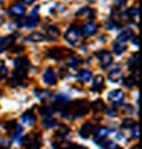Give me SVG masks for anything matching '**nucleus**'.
<instances>
[{
    "label": "nucleus",
    "instance_id": "1",
    "mask_svg": "<svg viewBox=\"0 0 142 149\" xmlns=\"http://www.w3.org/2000/svg\"><path fill=\"white\" fill-rule=\"evenodd\" d=\"M89 111V104L86 101H75L72 103H66L65 107L61 110V115L64 118L69 120H76L79 117H83L84 115L88 114Z\"/></svg>",
    "mask_w": 142,
    "mask_h": 149
},
{
    "label": "nucleus",
    "instance_id": "2",
    "mask_svg": "<svg viewBox=\"0 0 142 149\" xmlns=\"http://www.w3.org/2000/svg\"><path fill=\"white\" fill-rule=\"evenodd\" d=\"M14 64V68H15V71L13 74L18 77H22V78H25L26 74H27V71H29V68H30V62L26 57H18L14 59L13 62Z\"/></svg>",
    "mask_w": 142,
    "mask_h": 149
},
{
    "label": "nucleus",
    "instance_id": "3",
    "mask_svg": "<svg viewBox=\"0 0 142 149\" xmlns=\"http://www.w3.org/2000/svg\"><path fill=\"white\" fill-rule=\"evenodd\" d=\"M65 39L71 46H77L81 43V32L77 26H71L65 32Z\"/></svg>",
    "mask_w": 142,
    "mask_h": 149
},
{
    "label": "nucleus",
    "instance_id": "4",
    "mask_svg": "<svg viewBox=\"0 0 142 149\" xmlns=\"http://www.w3.org/2000/svg\"><path fill=\"white\" fill-rule=\"evenodd\" d=\"M124 98H126V95H124V92L120 89L111 90L108 94V101L114 105H121L122 102L124 101Z\"/></svg>",
    "mask_w": 142,
    "mask_h": 149
},
{
    "label": "nucleus",
    "instance_id": "5",
    "mask_svg": "<svg viewBox=\"0 0 142 149\" xmlns=\"http://www.w3.org/2000/svg\"><path fill=\"white\" fill-rule=\"evenodd\" d=\"M96 56H97V59H98V62H100V64L103 69H106L113 63L111 53L108 50H101L96 53Z\"/></svg>",
    "mask_w": 142,
    "mask_h": 149
},
{
    "label": "nucleus",
    "instance_id": "6",
    "mask_svg": "<svg viewBox=\"0 0 142 149\" xmlns=\"http://www.w3.org/2000/svg\"><path fill=\"white\" fill-rule=\"evenodd\" d=\"M43 82L47 85H55L57 83V74L51 68H47L43 74Z\"/></svg>",
    "mask_w": 142,
    "mask_h": 149
},
{
    "label": "nucleus",
    "instance_id": "7",
    "mask_svg": "<svg viewBox=\"0 0 142 149\" xmlns=\"http://www.w3.org/2000/svg\"><path fill=\"white\" fill-rule=\"evenodd\" d=\"M109 129L108 128H105V127H97L94 132H93V134H94V140H95V142L96 143H100L101 141H103L106 136L109 135Z\"/></svg>",
    "mask_w": 142,
    "mask_h": 149
},
{
    "label": "nucleus",
    "instance_id": "8",
    "mask_svg": "<svg viewBox=\"0 0 142 149\" xmlns=\"http://www.w3.org/2000/svg\"><path fill=\"white\" fill-rule=\"evenodd\" d=\"M133 37H134V31H133L132 29L127 27V29L122 30V31L117 34V37H116V42H118V43H126V42L130 40Z\"/></svg>",
    "mask_w": 142,
    "mask_h": 149
},
{
    "label": "nucleus",
    "instance_id": "9",
    "mask_svg": "<svg viewBox=\"0 0 142 149\" xmlns=\"http://www.w3.org/2000/svg\"><path fill=\"white\" fill-rule=\"evenodd\" d=\"M39 24V18H38V14H32L27 18H25V19L22 22V25L26 29H33L36 27Z\"/></svg>",
    "mask_w": 142,
    "mask_h": 149
},
{
    "label": "nucleus",
    "instance_id": "10",
    "mask_svg": "<svg viewBox=\"0 0 142 149\" xmlns=\"http://www.w3.org/2000/svg\"><path fill=\"white\" fill-rule=\"evenodd\" d=\"M97 30H98V26H97L95 23L89 22V23H86V24L82 27V34H83L84 37H91V36H94V34L97 32Z\"/></svg>",
    "mask_w": 142,
    "mask_h": 149
},
{
    "label": "nucleus",
    "instance_id": "11",
    "mask_svg": "<svg viewBox=\"0 0 142 149\" xmlns=\"http://www.w3.org/2000/svg\"><path fill=\"white\" fill-rule=\"evenodd\" d=\"M123 78V70L120 69V68H116V69H113L111 71H109L108 73V79L113 83H117L120 82L121 79Z\"/></svg>",
    "mask_w": 142,
    "mask_h": 149
},
{
    "label": "nucleus",
    "instance_id": "12",
    "mask_svg": "<svg viewBox=\"0 0 142 149\" xmlns=\"http://www.w3.org/2000/svg\"><path fill=\"white\" fill-rule=\"evenodd\" d=\"M20 120H22L23 124H25V125H33L36 122H37V117H36V115L32 113L31 110L24 113L20 116Z\"/></svg>",
    "mask_w": 142,
    "mask_h": 149
},
{
    "label": "nucleus",
    "instance_id": "13",
    "mask_svg": "<svg viewBox=\"0 0 142 149\" xmlns=\"http://www.w3.org/2000/svg\"><path fill=\"white\" fill-rule=\"evenodd\" d=\"M93 132H94V125H93V123L86 122V123H84V124L81 127L78 134H79V136H81L82 139H88L89 136L93 134Z\"/></svg>",
    "mask_w": 142,
    "mask_h": 149
},
{
    "label": "nucleus",
    "instance_id": "14",
    "mask_svg": "<svg viewBox=\"0 0 142 149\" xmlns=\"http://www.w3.org/2000/svg\"><path fill=\"white\" fill-rule=\"evenodd\" d=\"M103 88H104V78L101 76V74H97V76L94 77L91 90L93 91H96V92H100V91L103 90Z\"/></svg>",
    "mask_w": 142,
    "mask_h": 149
},
{
    "label": "nucleus",
    "instance_id": "15",
    "mask_svg": "<svg viewBox=\"0 0 142 149\" xmlns=\"http://www.w3.org/2000/svg\"><path fill=\"white\" fill-rule=\"evenodd\" d=\"M33 94H34V96L37 97L40 102H45L46 100H49L51 96H52V94H51V91L50 90H43V89H36L34 91H33Z\"/></svg>",
    "mask_w": 142,
    "mask_h": 149
},
{
    "label": "nucleus",
    "instance_id": "16",
    "mask_svg": "<svg viewBox=\"0 0 142 149\" xmlns=\"http://www.w3.org/2000/svg\"><path fill=\"white\" fill-rule=\"evenodd\" d=\"M127 65L133 73H136L139 71V53H134L132 56L127 62Z\"/></svg>",
    "mask_w": 142,
    "mask_h": 149
},
{
    "label": "nucleus",
    "instance_id": "17",
    "mask_svg": "<svg viewBox=\"0 0 142 149\" xmlns=\"http://www.w3.org/2000/svg\"><path fill=\"white\" fill-rule=\"evenodd\" d=\"M93 78V73L90 70H81L78 73H77V79L81 82V83H89L90 79Z\"/></svg>",
    "mask_w": 142,
    "mask_h": 149
},
{
    "label": "nucleus",
    "instance_id": "18",
    "mask_svg": "<svg viewBox=\"0 0 142 149\" xmlns=\"http://www.w3.org/2000/svg\"><path fill=\"white\" fill-rule=\"evenodd\" d=\"M8 13H10L11 15H14V17L24 15V14H25V7H24L22 4H13V5L10 7Z\"/></svg>",
    "mask_w": 142,
    "mask_h": 149
},
{
    "label": "nucleus",
    "instance_id": "19",
    "mask_svg": "<svg viewBox=\"0 0 142 149\" xmlns=\"http://www.w3.org/2000/svg\"><path fill=\"white\" fill-rule=\"evenodd\" d=\"M46 37H47V39H49L50 42L57 40V38L59 37V30H58V27L55 26V25H53V26H52V25L49 26L47 30H46Z\"/></svg>",
    "mask_w": 142,
    "mask_h": 149
},
{
    "label": "nucleus",
    "instance_id": "20",
    "mask_svg": "<svg viewBox=\"0 0 142 149\" xmlns=\"http://www.w3.org/2000/svg\"><path fill=\"white\" fill-rule=\"evenodd\" d=\"M15 40V37L14 36H6V37H3L1 39H0V49H8L13 45Z\"/></svg>",
    "mask_w": 142,
    "mask_h": 149
},
{
    "label": "nucleus",
    "instance_id": "21",
    "mask_svg": "<svg viewBox=\"0 0 142 149\" xmlns=\"http://www.w3.org/2000/svg\"><path fill=\"white\" fill-rule=\"evenodd\" d=\"M63 56H64V50H62L59 47L51 49L47 52V57L49 58H53V59H62Z\"/></svg>",
    "mask_w": 142,
    "mask_h": 149
},
{
    "label": "nucleus",
    "instance_id": "22",
    "mask_svg": "<svg viewBox=\"0 0 142 149\" xmlns=\"http://www.w3.org/2000/svg\"><path fill=\"white\" fill-rule=\"evenodd\" d=\"M44 39H45V36L40 32H33L30 36H27V38H26L27 42H33V43H40Z\"/></svg>",
    "mask_w": 142,
    "mask_h": 149
},
{
    "label": "nucleus",
    "instance_id": "23",
    "mask_svg": "<svg viewBox=\"0 0 142 149\" xmlns=\"http://www.w3.org/2000/svg\"><path fill=\"white\" fill-rule=\"evenodd\" d=\"M42 125H43V128H45V129H52V128H55V127L58 125V122H57L56 118H52V117L50 116V117H46V118L42 122Z\"/></svg>",
    "mask_w": 142,
    "mask_h": 149
},
{
    "label": "nucleus",
    "instance_id": "24",
    "mask_svg": "<svg viewBox=\"0 0 142 149\" xmlns=\"http://www.w3.org/2000/svg\"><path fill=\"white\" fill-rule=\"evenodd\" d=\"M111 47H113V51L115 52V54H117V56L122 54L124 51L127 50V46H126V45H124L123 43H118V42H115V43H113Z\"/></svg>",
    "mask_w": 142,
    "mask_h": 149
},
{
    "label": "nucleus",
    "instance_id": "25",
    "mask_svg": "<svg viewBox=\"0 0 142 149\" xmlns=\"http://www.w3.org/2000/svg\"><path fill=\"white\" fill-rule=\"evenodd\" d=\"M77 15H86L88 19H93V18L95 17V12L91 8L83 7V8H79V11L77 12Z\"/></svg>",
    "mask_w": 142,
    "mask_h": 149
},
{
    "label": "nucleus",
    "instance_id": "26",
    "mask_svg": "<svg viewBox=\"0 0 142 149\" xmlns=\"http://www.w3.org/2000/svg\"><path fill=\"white\" fill-rule=\"evenodd\" d=\"M79 63H81V59H79V57H77V56H72V57L70 56L66 61V65L69 68H72V69L77 68L79 65Z\"/></svg>",
    "mask_w": 142,
    "mask_h": 149
},
{
    "label": "nucleus",
    "instance_id": "27",
    "mask_svg": "<svg viewBox=\"0 0 142 149\" xmlns=\"http://www.w3.org/2000/svg\"><path fill=\"white\" fill-rule=\"evenodd\" d=\"M39 111H40V114H42L43 116L50 117V116L53 114V111H56V110H55V108H53V105H45V107L40 108Z\"/></svg>",
    "mask_w": 142,
    "mask_h": 149
},
{
    "label": "nucleus",
    "instance_id": "28",
    "mask_svg": "<svg viewBox=\"0 0 142 149\" xmlns=\"http://www.w3.org/2000/svg\"><path fill=\"white\" fill-rule=\"evenodd\" d=\"M37 137H38V135H25L22 139H19V141H20V144L22 146H25L26 147L27 144H30L31 142H33Z\"/></svg>",
    "mask_w": 142,
    "mask_h": 149
},
{
    "label": "nucleus",
    "instance_id": "29",
    "mask_svg": "<svg viewBox=\"0 0 142 149\" xmlns=\"http://www.w3.org/2000/svg\"><path fill=\"white\" fill-rule=\"evenodd\" d=\"M69 133H70V128H69L68 125H65V124H62V125H59V130L56 133V136L63 139V137H65Z\"/></svg>",
    "mask_w": 142,
    "mask_h": 149
},
{
    "label": "nucleus",
    "instance_id": "30",
    "mask_svg": "<svg viewBox=\"0 0 142 149\" xmlns=\"http://www.w3.org/2000/svg\"><path fill=\"white\" fill-rule=\"evenodd\" d=\"M91 107H93V109L95 111H103V110H105V104H104V102L102 100H96L95 102H93Z\"/></svg>",
    "mask_w": 142,
    "mask_h": 149
},
{
    "label": "nucleus",
    "instance_id": "31",
    "mask_svg": "<svg viewBox=\"0 0 142 149\" xmlns=\"http://www.w3.org/2000/svg\"><path fill=\"white\" fill-rule=\"evenodd\" d=\"M135 84H136V78H135L134 74H132V76H128L127 78H124V81H123V85L126 86V88H132Z\"/></svg>",
    "mask_w": 142,
    "mask_h": 149
},
{
    "label": "nucleus",
    "instance_id": "32",
    "mask_svg": "<svg viewBox=\"0 0 142 149\" xmlns=\"http://www.w3.org/2000/svg\"><path fill=\"white\" fill-rule=\"evenodd\" d=\"M4 128L6 129V132H7L8 134H11V133H13L14 130H15V128H17V123H15L14 121L6 122V123H5V125H4Z\"/></svg>",
    "mask_w": 142,
    "mask_h": 149
},
{
    "label": "nucleus",
    "instance_id": "33",
    "mask_svg": "<svg viewBox=\"0 0 142 149\" xmlns=\"http://www.w3.org/2000/svg\"><path fill=\"white\" fill-rule=\"evenodd\" d=\"M127 14H128V18H134V19H136V18H139V8L132 7L130 10L127 11Z\"/></svg>",
    "mask_w": 142,
    "mask_h": 149
},
{
    "label": "nucleus",
    "instance_id": "34",
    "mask_svg": "<svg viewBox=\"0 0 142 149\" xmlns=\"http://www.w3.org/2000/svg\"><path fill=\"white\" fill-rule=\"evenodd\" d=\"M135 124H136L135 121H133L132 118H124V120L122 121V127H123V128H126V129L132 128V127H134Z\"/></svg>",
    "mask_w": 142,
    "mask_h": 149
},
{
    "label": "nucleus",
    "instance_id": "35",
    "mask_svg": "<svg viewBox=\"0 0 142 149\" xmlns=\"http://www.w3.org/2000/svg\"><path fill=\"white\" fill-rule=\"evenodd\" d=\"M101 146H102L103 149H115V148L117 147V144H116L114 141H105V142H103Z\"/></svg>",
    "mask_w": 142,
    "mask_h": 149
},
{
    "label": "nucleus",
    "instance_id": "36",
    "mask_svg": "<svg viewBox=\"0 0 142 149\" xmlns=\"http://www.w3.org/2000/svg\"><path fill=\"white\" fill-rule=\"evenodd\" d=\"M40 142L38 140H34L33 142H31L30 144L26 146V149H40Z\"/></svg>",
    "mask_w": 142,
    "mask_h": 149
},
{
    "label": "nucleus",
    "instance_id": "37",
    "mask_svg": "<svg viewBox=\"0 0 142 149\" xmlns=\"http://www.w3.org/2000/svg\"><path fill=\"white\" fill-rule=\"evenodd\" d=\"M132 136L134 139H139L140 136V128H139V124H135L134 127H132Z\"/></svg>",
    "mask_w": 142,
    "mask_h": 149
},
{
    "label": "nucleus",
    "instance_id": "38",
    "mask_svg": "<svg viewBox=\"0 0 142 149\" xmlns=\"http://www.w3.org/2000/svg\"><path fill=\"white\" fill-rule=\"evenodd\" d=\"M106 115L110 116V117H115L117 115V111L115 109H113V108H109L108 110H106Z\"/></svg>",
    "mask_w": 142,
    "mask_h": 149
},
{
    "label": "nucleus",
    "instance_id": "39",
    "mask_svg": "<svg viewBox=\"0 0 142 149\" xmlns=\"http://www.w3.org/2000/svg\"><path fill=\"white\" fill-rule=\"evenodd\" d=\"M0 72H1L3 76H6V74L8 73V69L6 68V65H4V64H0Z\"/></svg>",
    "mask_w": 142,
    "mask_h": 149
},
{
    "label": "nucleus",
    "instance_id": "40",
    "mask_svg": "<svg viewBox=\"0 0 142 149\" xmlns=\"http://www.w3.org/2000/svg\"><path fill=\"white\" fill-rule=\"evenodd\" d=\"M52 149H64V146H63V142H53L52 143Z\"/></svg>",
    "mask_w": 142,
    "mask_h": 149
},
{
    "label": "nucleus",
    "instance_id": "41",
    "mask_svg": "<svg viewBox=\"0 0 142 149\" xmlns=\"http://www.w3.org/2000/svg\"><path fill=\"white\" fill-rule=\"evenodd\" d=\"M126 1L127 0H115V5L117 7H121V6H123L124 4H126Z\"/></svg>",
    "mask_w": 142,
    "mask_h": 149
},
{
    "label": "nucleus",
    "instance_id": "42",
    "mask_svg": "<svg viewBox=\"0 0 142 149\" xmlns=\"http://www.w3.org/2000/svg\"><path fill=\"white\" fill-rule=\"evenodd\" d=\"M36 0H23V3H25L26 5H30V4H33Z\"/></svg>",
    "mask_w": 142,
    "mask_h": 149
},
{
    "label": "nucleus",
    "instance_id": "43",
    "mask_svg": "<svg viewBox=\"0 0 142 149\" xmlns=\"http://www.w3.org/2000/svg\"><path fill=\"white\" fill-rule=\"evenodd\" d=\"M133 38H134V40H133L134 45H137L139 46V39H136V37H133Z\"/></svg>",
    "mask_w": 142,
    "mask_h": 149
},
{
    "label": "nucleus",
    "instance_id": "44",
    "mask_svg": "<svg viewBox=\"0 0 142 149\" xmlns=\"http://www.w3.org/2000/svg\"><path fill=\"white\" fill-rule=\"evenodd\" d=\"M77 149H88L86 147H84V146H78L77 147Z\"/></svg>",
    "mask_w": 142,
    "mask_h": 149
},
{
    "label": "nucleus",
    "instance_id": "45",
    "mask_svg": "<svg viewBox=\"0 0 142 149\" xmlns=\"http://www.w3.org/2000/svg\"><path fill=\"white\" fill-rule=\"evenodd\" d=\"M3 77H4V76H3V74H1V72H0V79H1Z\"/></svg>",
    "mask_w": 142,
    "mask_h": 149
},
{
    "label": "nucleus",
    "instance_id": "46",
    "mask_svg": "<svg viewBox=\"0 0 142 149\" xmlns=\"http://www.w3.org/2000/svg\"><path fill=\"white\" fill-rule=\"evenodd\" d=\"M0 149H6L5 147H3V146H0Z\"/></svg>",
    "mask_w": 142,
    "mask_h": 149
},
{
    "label": "nucleus",
    "instance_id": "47",
    "mask_svg": "<svg viewBox=\"0 0 142 149\" xmlns=\"http://www.w3.org/2000/svg\"><path fill=\"white\" fill-rule=\"evenodd\" d=\"M115 149H122V148H121V147H118V146H117V147H116V148H115Z\"/></svg>",
    "mask_w": 142,
    "mask_h": 149
},
{
    "label": "nucleus",
    "instance_id": "48",
    "mask_svg": "<svg viewBox=\"0 0 142 149\" xmlns=\"http://www.w3.org/2000/svg\"><path fill=\"white\" fill-rule=\"evenodd\" d=\"M1 94H3V92H1V89H0V96H1Z\"/></svg>",
    "mask_w": 142,
    "mask_h": 149
},
{
    "label": "nucleus",
    "instance_id": "49",
    "mask_svg": "<svg viewBox=\"0 0 142 149\" xmlns=\"http://www.w3.org/2000/svg\"><path fill=\"white\" fill-rule=\"evenodd\" d=\"M1 3H3V0H0V4H1Z\"/></svg>",
    "mask_w": 142,
    "mask_h": 149
},
{
    "label": "nucleus",
    "instance_id": "50",
    "mask_svg": "<svg viewBox=\"0 0 142 149\" xmlns=\"http://www.w3.org/2000/svg\"><path fill=\"white\" fill-rule=\"evenodd\" d=\"M0 52H1V49H0Z\"/></svg>",
    "mask_w": 142,
    "mask_h": 149
}]
</instances>
